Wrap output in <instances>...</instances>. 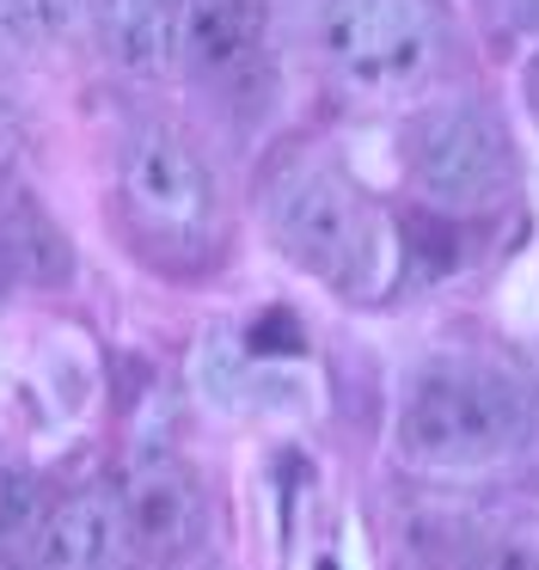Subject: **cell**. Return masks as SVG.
Here are the masks:
<instances>
[{"label":"cell","mask_w":539,"mask_h":570,"mask_svg":"<svg viewBox=\"0 0 539 570\" xmlns=\"http://www.w3.org/2000/svg\"><path fill=\"white\" fill-rule=\"evenodd\" d=\"M533 435V399L509 368L478 356H441L411 381L399 411L404 460L429 472L497 466Z\"/></svg>","instance_id":"obj_1"},{"label":"cell","mask_w":539,"mask_h":570,"mask_svg":"<svg viewBox=\"0 0 539 570\" xmlns=\"http://www.w3.org/2000/svg\"><path fill=\"white\" fill-rule=\"evenodd\" d=\"M313 38L331 75L367 99L411 92L441 56V26L429 0H318Z\"/></svg>","instance_id":"obj_2"},{"label":"cell","mask_w":539,"mask_h":570,"mask_svg":"<svg viewBox=\"0 0 539 570\" xmlns=\"http://www.w3.org/2000/svg\"><path fill=\"white\" fill-rule=\"evenodd\" d=\"M264 222L270 239L325 283H350L355 271L380 264L386 246L374 209L325 166H282L264 190Z\"/></svg>","instance_id":"obj_3"},{"label":"cell","mask_w":539,"mask_h":570,"mask_svg":"<svg viewBox=\"0 0 539 570\" xmlns=\"http://www.w3.org/2000/svg\"><path fill=\"white\" fill-rule=\"evenodd\" d=\"M404 166L423 203L435 209H484L514 185V148L502 136L497 111L472 99L429 105L404 124Z\"/></svg>","instance_id":"obj_4"},{"label":"cell","mask_w":539,"mask_h":570,"mask_svg":"<svg viewBox=\"0 0 539 570\" xmlns=\"http://www.w3.org/2000/svg\"><path fill=\"white\" fill-rule=\"evenodd\" d=\"M117 197L129 209V222L147 239H159V246H203L220 215L215 173L203 166V154L159 124H141L122 136Z\"/></svg>","instance_id":"obj_5"},{"label":"cell","mask_w":539,"mask_h":570,"mask_svg":"<svg viewBox=\"0 0 539 570\" xmlns=\"http://www.w3.org/2000/svg\"><path fill=\"white\" fill-rule=\"evenodd\" d=\"M141 558L117 479L61 497L37 528V570H135Z\"/></svg>","instance_id":"obj_6"},{"label":"cell","mask_w":539,"mask_h":570,"mask_svg":"<svg viewBox=\"0 0 539 570\" xmlns=\"http://www.w3.org/2000/svg\"><path fill=\"white\" fill-rule=\"evenodd\" d=\"M122 509L135 521V540H141L147 558H178L196 546V528H203V491L196 479L166 454H147L135 460L129 472L117 479Z\"/></svg>","instance_id":"obj_7"},{"label":"cell","mask_w":539,"mask_h":570,"mask_svg":"<svg viewBox=\"0 0 539 570\" xmlns=\"http://www.w3.org/2000/svg\"><path fill=\"white\" fill-rule=\"evenodd\" d=\"M98 43L135 80L184 68V0H98Z\"/></svg>","instance_id":"obj_8"},{"label":"cell","mask_w":539,"mask_h":570,"mask_svg":"<svg viewBox=\"0 0 539 570\" xmlns=\"http://www.w3.org/2000/svg\"><path fill=\"white\" fill-rule=\"evenodd\" d=\"M264 0H184V68L239 75L264 43Z\"/></svg>","instance_id":"obj_9"},{"label":"cell","mask_w":539,"mask_h":570,"mask_svg":"<svg viewBox=\"0 0 539 570\" xmlns=\"http://www.w3.org/2000/svg\"><path fill=\"white\" fill-rule=\"evenodd\" d=\"M0 258H7V271H19L24 283H37V288L74 283V246H68V234H61V227L49 222L31 197H19L7 215H0Z\"/></svg>","instance_id":"obj_10"},{"label":"cell","mask_w":539,"mask_h":570,"mask_svg":"<svg viewBox=\"0 0 539 570\" xmlns=\"http://www.w3.org/2000/svg\"><path fill=\"white\" fill-rule=\"evenodd\" d=\"M86 0H0V31L24 43H49V38H68L80 26Z\"/></svg>","instance_id":"obj_11"},{"label":"cell","mask_w":539,"mask_h":570,"mask_svg":"<svg viewBox=\"0 0 539 570\" xmlns=\"http://www.w3.org/2000/svg\"><path fill=\"white\" fill-rule=\"evenodd\" d=\"M37 515H43V491H37V479L24 466H7L0 472V546L19 540Z\"/></svg>","instance_id":"obj_12"},{"label":"cell","mask_w":539,"mask_h":570,"mask_svg":"<svg viewBox=\"0 0 539 570\" xmlns=\"http://www.w3.org/2000/svg\"><path fill=\"white\" fill-rule=\"evenodd\" d=\"M245 350H252V356H294V350H301V325H294V313H282V307H270L264 320L252 325V332H245Z\"/></svg>","instance_id":"obj_13"},{"label":"cell","mask_w":539,"mask_h":570,"mask_svg":"<svg viewBox=\"0 0 539 570\" xmlns=\"http://www.w3.org/2000/svg\"><path fill=\"white\" fill-rule=\"evenodd\" d=\"M472 570H539V552L533 546H490L472 558Z\"/></svg>","instance_id":"obj_14"},{"label":"cell","mask_w":539,"mask_h":570,"mask_svg":"<svg viewBox=\"0 0 539 570\" xmlns=\"http://www.w3.org/2000/svg\"><path fill=\"white\" fill-rule=\"evenodd\" d=\"M502 13H509V26L539 31V0H502Z\"/></svg>","instance_id":"obj_15"},{"label":"cell","mask_w":539,"mask_h":570,"mask_svg":"<svg viewBox=\"0 0 539 570\" xmlns=\"http://www.w3.org/2000/svg\"><path fill=\"white\" fill-rule=\"evenodd\" d=\"M154 570H220L215 558H196V552H178V558H159Z\"/></svg>","instance_id":"obj_16"},{"label":"cell","mask_w":539,"mask_h":570,"mask_svg":"<svg viewBox=\"0 0 539 570\" xmlns=\"http://www.w3.org/2000/svg\"><path fill=\"white\" fill-rule=\"evenodd\" d=\"M0 570H24V564H19V558H0Z\"/></svg>","instance_id":"obj_17"}]
</instances>
